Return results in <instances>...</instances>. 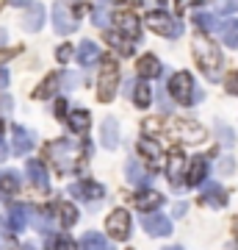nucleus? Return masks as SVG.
Returning <instances> with one entry per match:
<instances>
[{
  "label": "nucleus",
  "instance_id": "f257e3e1",
  "mask_svg": "<svg viewBox=\"0 0 238 250\" xmlns=\"http://www.w3.org/2000/svg\"><path fill=\"white\" fill-rule=\"evenodd\" d=\"M144 134H152V136H169L180 145H197L205 139V128L202 125L191 123V120H172V123H158V120H144L141 123Z\"/></svg>",
  "mask_w": 238,
  "mask_h": 250
},
{
  "label": "nucleus",
  "instance_id": "f03ea898",
  "mask_svg": "<svg viewBox=\"0 0 238 250\" xmlns=\"http://www.w3.org/2000/svg\"><path fill=\"white\" fill-rule=\"evenodd\" d=\"M194 62L202 70V75L208 81H219L221 78V67H224V56H221L219 45L213 42L208 31H197L194 34Z\"/></svg>",
  "mask_w": 238,
  "mask_h": 250
},
{
  "label": "nucleus",
  "instance_id": "7ed1b4c3",
  "mask_svg": "<svg viewBox=\"0 0 238 250\" xmlns=\"http://www.w3.org/2000/svg\"><path fill=\"white\" fill-rule=\"evenodd\" d=\"M44 156H47V161H53V167L61 175L86 167V150L80 145L70 142V139H55V142H50L47 150H44Z\"/></svg>",
  "mask_w": 238,
  "mask_h": 250
},
{
  "label": "nucleus",
  "instance_id": "20e7f679",
  "mask_svg": "<svg viewBox=\"0 0 238 250\" xmlns=\"http://www.w3.org/2000/svg\"><path fill=\"white\" fill-rule=\"evenodd\" d=\"M119 86V67L111 56H103V70L97 78V100L100 103H111Z\"/></svg>",
  "mask_w": 238,
  "mask_h": 250
},
{
  "label": "nucleus",
  "instance_id": "39448f33",
  "mask_svg": "<svg viewBox=\"0 0 238 250\" xmlns=\"http://www.w3.org/2000/svg\"><path fill=\"white\" fill-rule=\"evenodd\" d=\"M147 25L155 31V34L166 36V39H177V36L183 34V22L180 20H175L172 14H166V11H147Z\"/></svg>",
  "mask_w": 238,
  "mask_h": 250
},
{
  "label": "nucleus",
  "instance_id": "423d86ee",
  "mask_svg": "<svg viewBox=\"0 0 238 250\" xmlns=\"http://www.w3.org/2000/svg\"><path fill=\"white\" fill-rule=\"evenodd\" d=\"M169 92H172V98L177 103H183V106H191L194 103V78L188 75V72H175L172 78H169Z\"/></svg>",
  "mask_w": 238,
  "mask_h": 250
},
{
  "label": "nucleus",
  "instance_id": "0eeeda50",
  "mask_svg": "<svg viewBox=\"0 0 238 250\" xmlns=\"http://www.w3.org/2000/svg\"><path fill=\"white\" fill-rule=\"evenodd\" d=\"M53 25H55L58 34H75V28H78V17H75V11H72L70 0H55V6H53Z\"/></svg>",
  "mask_w": 238,
  "mask_h": 250
},
{
  "label": "nucleus",
  "instance_id": "6e6552de",
  "mask_svg": "<svg viewBox=\"0 0 238 250\" xmlns=\"http://www.w3.org/2000/svg\"><path fill=\"white\" fill-rule=\"evenodd\" d=\"M108 236H114L116 242H125L128 236H130V214L125 211V208H116V211H111L108 214Z\"/></svg>",
  "mask_w": 238,
  "mask_h": 250
},
{
  "label": "nucleus",
  "instance_id": "1a4fd4ad",
  "mask_svg": "<svg viewBox=\"0 0 238 250\" xmlns=\"http://www.w3.org/2000/svg\"><path fill=\"white\" fill-rule=\"evenodd\" d=\"M114 25H116V31H122L125 36H130L133 42L136 39H141V22H139V17L133 14L130 9H122V11H114Z\"/></svg>",
  "mask_w": 238,
  "mask_h": 250
},
{
  "label": "nucleus",
  "instance_id": "9d476101",
  "mask_svg": "<svg viewBox=\"0 0 238 250\" xmlns=\"http://www.w3.org/2000/svg\"><path fill=\"white\" fill-rule=\"evenodd\" d=\"M185 153L183 150H172L169 153V164H166V178L172 181V187L175 189H180L185 184V178H183V172H185Z\"/></svg>",
  "mask_w": 238,
  "mask_h": 250
},
{
  "label": "nucleus",
  "instance_id": "9b49d317",
  "mask_svg": "<svg viewBox=\"0 0 238 250\" xmlns=\"http://www.w3.org/2000/svg\"><path fill=\"white\" fill-rule=\"evenodd\" d=\"M125 175H128V181H130V184H136V187H141V189H147L155 172H152L150 167L139 164L136 159H128V164H125Z\"/></svg>",
  "mask_w": 238,
  "mask_h": 250
},
{
  "label": "nucleus",
  "instance_id": "f8f14e48",
  "mask_svg": "<svg viewBox=\"0 0 238 250\" xmlns=\"http://www.w3.org/2000/svg\"><path fill=\"white\" fill-rule=\"evenodd\" d=\"M141 225H144V231L150 233V236H169V233H172V223H169V217L158 214V211L144 214V217H141Z\"/></svg>",
  "mask_w": 238,
  "mask_h": 250
},
{
  "label": "nucleus",
  "instance_id": "ddd939ff",
  "mask_svg": "<svg viewBox=\"0 0 238 250\" xmlns=\"http://www.w3.org/2000/svg\"><path fill=\"white\" fill-rule=\"evenodd\" d=\"M72 197H78V200H86V203H92V200H103V195H106V189L100 187V184H94V181H78V184H72L70 187Z\"/></svg>",
  "mask_w": 238,
  "mask_h": 250
},
{
  "label": "nucleus",
  "instance_id": "4468645a",
  "mask_svg": "<svg viewBox=\"0 0 238 250\" xmlns=\"http://www.w3.org/2000/svg\"><path fill=\"white\" fill-rule=\"evenodd\" d=\"M25 172H28V181L34 184V189H39V192H47L50 189V175H47V167H44L42 161L31 159L25 164Z\"/></svg>",
  "mask_w": 238,
  "mask_h": 250
},
{
  "label": "nucleus",
  "instance_id": "2eb2a0df",
  "mask_svg": "<svg viewBox=\"0 0 238 250\" xmlns=\"http://www.w3.org/2000/svg\"><path fill=\"white\" fill-rule=\"evenodd\" d=\"M6 220H9L11 233H22L25 225H28V220H31V208H28V206H11Z\"/></svg>",
  "mask_w": 238,
  "mask_h": 250
},
{
  "label": "nucleus",
  "instance_id": "dca6fc26",
  "mask_svg": "<svg viewBox=\"0 0 238 250\" xmlns=\"http://www.w3.org/2000/svg\"><path fill=\"white\" fill-rule=\"evenodd\" d=\"M58 86H61V75H58V72H50V75L34 89V100H50L55 92H58Z\"/></svg>",
  "mask_w": 238,
  "mask_h": 250
},
{
  "label": "nucleus",
  "instance_id": "f3484780",
  "mask_svg": "<svg viewBox=\"0 0 238 250\" xmlns=\"http://www.w3.org/2000/svg\"><path fill=\"white\" fill-rule=\"evenodd\" d=\"M106 42L114 47V50H119L122 56H133V39L125 36L122 31H106Z\"/></svg>",
  "mask_w": 238,
  "mask_h": 250
},
{
  "label": "nucleus",
  "instance_id": "a211bd4d",
  "mask_svg": "<svg viewBox=\"0 0 238 250\" xmlns=\"http://www.w3.org/2000/svg\"><path fill=\"white\" fill-rule=\"evenodd\" d=\"M11 134H14V153H17V156H25V153L34 147V134L25 131L22 125H14Z\"/></svg>",
  "mask_w": 238,
  "mask_h": 250
},
{
  "label": "nucleus",
  "instance_id": "6ab92c4d",
  "mask_svg": "<svg viewBox=\"0 0 238 250\" xmlns=\"http://www.w3.org/2000/svg\"><path fill=\"white\" fill-rule=\"evenodd\" d=\"M185 170H188L185 184H188V187H200V184L205 181V175H208V161H205V159H194Z\"/></svg>",
  "mask_w": 238,
  "mask_h": 250
},
{
  "label": "nucleus",
  "instance_id": "aec40b11",
  "mask_svg": "<svg viewBox=\"0 0 238 250\" xmlns=\"http://www.w3.org/2000/svg\"><path fill=\"white\" fill-rule=\"evenodd\" d=\"M161 203H164V197H161L158 192H152V189L139 192V195L133 197V206H136L139 211H152V208H158Z\"/></svg>",
  "mask_w": 238,
  "mask_h": 250
},
{
  "label": "nucleus",
  "instance_id": "412c9836",
  "mask_svg": "<svg viewBox=\"0 0 238 250\" xmlns=\"http://www.w3.org/2000/svg\"><path fill=\"white\" fill-rule=\"evenodd\" d=\"M42 22H44V6H39V3L28 6V14L22 17V28L34 34V31H39V28H42Z\"/></svg>",
  "mask_w": 238,
  "mask_h": 250
},
{
  "label": "nucleus",
  "instance_id": "4be33fe9",
  "mask_svg": "<svg viewBox=\"0 0 238 250\" xmlns=\"http://www.w3.org/2000/svg\"><path fill=\"white\" fill-rule=\"evenodd\" d=\"M136 72H139V78H155L161 72V62L155 56H141L139 62H136Z\"/></svg>",
  "mask_w": 238,
  "mask_h": 250
},
{
  "label": "nucleus",
  "instance_id": "5701e85b",
  "mask_svg": "<svg viewBox=\"0 0 238 250\" xmlns=\"http://www.w3.org/2000/svg\"><path fill=\"white\" fill-rule=\"evenodd\" d=\"M78 62L83 64V67H92V64H97L100 62V50L97 45L92 42V39H83L78 47Z\"/></svg>",
  "mask_w": 238,
  "mask_h": 250
},
{
  "label": "nucleus",
  "instance_id": "b1692460",
  "mask_svg": "<svg viewBox=\"0 0 238 250\" xmlns=\"http://www.w3.org/2000/svg\"><path fill=\"white\" fill-rule=\"evenodd\" d=\"M139 153H141V156H144L147 161H150L147 167H150L152 172L158 170V161H161V145L150 142V139H141V142H139Z\"/></svg>",
  "mask_w": 238,
  "mask_h": 250
},
{
  "label": "nucleus",
  "instance_id": "393cba45",
  "mask_svg": "<svg viewBox=\"0 0 238 250\" xmlns=\"http://www.w3.org/2000/svg\"><path fill=\"white\" fill-rule=\"evenodd\" d=\"M103 145H106L108 150L119 147V123H116L114 117H108L106 123H103Z\"/></svg>",
  "mask_w": 238,
  "mask_h": 250
},
{
  "label": "nucleus",
  "instance_id": "a878e982",
  "mask_svg": "<svg viewBox=\"0 0 238 250\" xmlns=\"http://www.w3.org/2000/svg\"><path fill=\"white\" fill-rule=\"evenodd\" d=\"M130 100L136 103L139 108H147L152 103V92H150V83H147V78H141L136 86H133V95H130Z\"/></svg>",
  "mask_w": 238,
  "mask_h": 250
},
{
  "label": "nucleus",
  "instance_id": "bb28decb",
  "mask_svg": "<svg viewBox=\"0 0 238 250\" xmlns=\"http://www.w3.org/2000/svg\"><path fill=\"white\" fill-rule=\"evenodd\" d=\"M219 36L227 47H238V20H224V22H219Z\"/></svg>",
  "mask_w": 238,
  "mask_h": 250
},
{
  "label": "nucleus",
  "instance_id": "cd10ccee",
  "mask_svg": "<svg viewBox=\"0 0 238 250\" xmlns=\"http://www.w3.org/2000/svg\"><path fill=\"white\" fill-rule=\"evenodd\" d=\"M19 192V178L14 172H0V197H14Z\"/></svg>",
  "mask_w": 238,
  "mask_h": 250
},
{
  "label": "nucleus",
  "instance_id": "c85d7f7f",
  "mask_svg": "<svg viewBox=\"0 0 238 250\" xmlns=\"http://www.w3.org/2000/svg\"><path fill=\"white\" fill-rule=\"evenodd\" d=\"M89 120H92V117H89V111H83V108H78V111H72V114L67 117V123H70V128L75 134H86L89 125H92Z\"/></svg>",
  "mask_w": 238,
  "mask_h": 250
},
{
  "label": "nucleus",
  "instance_id": "c756f323",
  "mask_svg": "<svg viewBox=\"0 0 238 250\" xmlns=\"http://www.w3.org/2000/svg\"><path fill=\"white\" fill-rule=\"evenodd\" d=\"M55 211H58V223H61L64 228H72V225L78 223V208L72 203H58Z\"/></svg>",
  "mask_w": 238,
  "mask_h": 250
},
{
  "label": "nucleus",
  "instance_id": "7c9ffc66",
  "mask_svg": "<svg viewBox=\"0 0 238 250\" xmlns=\"http://www.w3.org/2000/svg\"><path fill=\"white\" fill-rule=\"evenodd\" d=\"M50 217H53L50 208H31V220L42 233H50Z\"/></svg>",
  "mask_w": 238,
  "mask_h": 250
},
{
  "label": "nucleus",
  "instance_id": "2f4dec72",
  "mask_svg": "<svg viewBox=\"0 0 238 250\" xmlns=\"http://www.w3.org/2000/svg\"><path fill=\"white\" fill-rule=\"evenodd\" d=\"M205 203H213V206H224L227 203V192H221L219 184H205Z\"/></svg>",
  "mask_w": 238,
  "mask_h": 250
},
{
  "label": "nucleus",
  "instance_id": "473e14b6",
  "mask_svg": "<svg viewBox=\"0 0 238 250\" xmlns=\"http://www.w3.org/2000/svg\"><path fill=\"white\" fill-rule=\"evenodd\" d=\"M80 248H86V250H106L108 248V239L103 236V233H83Z\"/></svg>",
  "mask_w": 238,
  "mask_h": 250
},
{
  "label": "nucleus",
  "instance_id": "72a5a7b5",
  "mask_svg": "<svg viewBox=\"0 0 238 250\" xmlns=\"http://www.w3.org/2000/svg\"><path fill=\"white\" fill-rule=\"evenodd\" d=\"M106 6H108V3H106V0H103V3H100L97 9H94V14H92V20H94V25H97V28H106V25H108V14H106Z\"/></svg>",
  "mask_w": 238,
  "mask_h": 250
},
{
  "label": "nucleus",
  "instance_id": "f704fd0d",
  "mask_svg": "<svg viewBox=\"0 0 238 250\" xmlns=\"http://www.w3.org/2000/svg\"><path fill=\"white\" fill-rule=\"evenodd\" d=\"M205 3H213V0H175V14H183L185 9H191V6H205Z\"/></svg>",
  "mask_w": 238,
  "mask_h": 250
},
{
  "label": "nucleus",
  "instance_id": "c9c22d12",
  "mask_svg": "<svg viewBox=\"0 0 238 250\" xmlns=\"http://www.w3.org/2000/svg\"><path fill=\"white\" fill-rule=\"evenodd\" d=\"M216 131H219V136H221V145H224V147H233V145H236V136H233V131H230L227 125H216Z\"/></svg>",
  "mask_w": 238,
  "mask_h": 250
},
{
  "label": "nucleus",
  "instance_id": "e433bc0d",
  "mask_svg": "<svg viewBox=\"0 0 238 250\" xmlns=\"http://www.w3.org/2000/svg\"><path fill=\"white\" fill-rule=\"evenodd\" d=\"M80 75H75V72H64V75H61V86H64V89H75V86H78V83H80Z\"/></svg>",
  "mask_w": 238,
  "mask_h": 250
},
{
  "label": "nucleus",
  "instance_id": "4c0bfd02",
  "mask_svg": "<svg viewBox=\"0 0 238 250\" xmlns=\"http://www.w3.org/2000/svg\"><path fill=\"white\" fill-rule=\"evenodd\" d=\"M55 59H58L61 64H67V62L72 59V47H70V45H61L58 50H55Z\"/></svg>",
  "mask_w": 238,
  "mask_h": 250
},
{
  "label": "nucleus",
  "instance_id": "58836bf2",
  "mask_svg": "<svg viewBox=\"0 0 238 250\" xmlns=\"http://www.w3.org/2000/svg\"><path fill=\"white\" fill-rule=\"evenodd\" d=\"M11 108H14L11 98H9V95H3V98H0V114H11Z\"/></svg>",
  "mask_w": 238,
  "mask_h": 250
},
{
  "label": "nucleus",
  "instance_id": "ea45409f",
  "mask_svg": "<svg viewBox=\"0 0 238 250\" xmlns=\"http://www.w3.org/2000/svg\"><path fill=\"white\" fill-rule=\"evenodd\" d=\"M47 245H50V248H75V245H72V242L67 239V236H58V239H50Z\"/></svg>",
  "mask_w": 238,
  "mask_h": 250
},
{
  "label": "nucleus",
  "instance_id": "a19ab883",
  "mask_svg": "<svg viewBox=\"0 0 238 250\" xmlns=\"http://www.w3.org/2000/svg\"><path fill=\"white\" fill-rule=\"evenodd\" d=\"M227 92L230 95H238V72H233L227 78Z\"/></svg>",
  "mask_w": 238,
  "mask_h": 250
},
{
  "label": "nucleus",
  "instance_id": "79ce46f5",
  "mask_svg": "<svg viewBox=\"0 0 238 250\" xmlns=\"http://www.w3.org/2000/svg\"><path fill=\"white\" fill-rule=\"evenodd\" d=\"M158 108L161 111H169V108H172L169 106V100H166V95H164V89H158Z\"/></svg>",
  "mask_w": 238,
  "mask_h": 250
},
{
  "label": "nucleus",
  "instance_id": "37998d69",
  "mask_svg": "<svg viewBox=\"0 0 238 250\" xmlns=\"http://www.w3.org/2000/svg\"><path fill=\"white\" fill-rule=\"evenodd\" d=\"M64 114H67V100H58V103H55V117L64 120Z\"/></svg>",
  "mask_w": 238,
  "mask_h": 250
},
{
  "label": "nucleus",
  "instance_id": "c03bdc74",
  "mask_svg": "<svg viewBox=\"0 0 238 250\" xmlns=\"http://www.w3.org/2000/svg\"><path fill=\"white\" fill-rule=\"evenodd\" d=\"M221 172H224V175H230V172H233V159H224V161H221Z\"/></svg>",
  "mask_w": 238,
  "mask_h": 250
},
{
  "label": "nucleus",
  "instance_id": "a18cd8bd",
  "mask_svg": "<svg viewBox=\"0 0 238 250\" xmlns=\"http://www.w3.org/2000/svg\"><path fill=\"white\" fill-rule=\"evenodd\" d=\"M3 86H9V72L0 67V89H3Z\"/></svg>",
  "mask_w": 238,
  "mask_h": 250
},
{
  "label": "nucleus",
  "instance_id": "49530a36",
  "mask_svg": "<svg viewBox=\"0 0 238 250\" xmlns=\"http://www.w3.org/2000/svg\"><path fill=\"white\" fill-rule=\"evenodd\" d=\"M6 156H9V147H6L3 136H0V161H6Z\"/></svg>",
  "mask_w": 238,
  "mask_h": 250
},
{
  "label": "nucleus",
  "instance_id": "de8ad7c7",
  "mask_svg": "<svg viewBox=\"0 0 238 250\" xmlns=\"http://www.w3.org/2000/svg\"><path fill=\"white\" fill-rule=\"evenodd\" d=\"M224 11H238V0H227V6H224Z\"/></svg>",
  "mask_w": 238,
  "mask_h": 250
},
{
  "label": "nucleus",
  "instance_id": "09e8293b",
  "mask_svg": "<svg viewBox=\"0 0 238 250\" xmlns=\"http://www.w3.org/2000/svg\"><path fill=\"white\" fill-rule=\"evenodd\" d=\"M11 53H17V50H0V62L3 59H11Z\"/></svg>",
  "mask_w": 238,
  "mask_h": 250
},
{
  "label": "nucleus",
  "instance_id": "8fccbe9b",
  "mask_svg": "<svg viewBox=\"0 0 238 250\" xmlns=\"http://www.w3.org/2000/svg\"><path fill=\"white\" fill-rule=\"evenodd\" d=\"M175 214H177V217H183V214H185V203L177 206V208H175Z\"/></svg>",
  "mask_w": 238,
  "mask_h": 250
},
{
  "label": "nucleus",
  "instance_id": "3c124183",
  "mask_svg": "<svg viewBox=\"0 0 238 250\" xmlns=\"http://www.w3.org/2000/svg\"><path fill=\"white\" fill-rule=\"evenodd\" d=\"M9 3H14V6H31V0H9Z\"/></svg>",
  "mask_w": 238,
  "mask_h": 250
},
{
  "label": "nucleus",
  "instance_id": "603ef678",
  "mask_svg": "<svg viewBox=\"0 0 238 250\" xmlns=\"http://www.w3.org/2000/svg\"><path fill=\"white\" fill-rule=\"evenodd\" d=\"M114 3H125V6H136L139 0H114Z\"/></svg>",
  "mask_w": 238,
  "mask_h": 250
},
{
  "label": "nucleus",
  "instance_id": "864d4df0",
  "mask_svg": "<svg viewBox=\"0 0 238 250\" xmlns=\"http://www.w3.org/2000/svg\"><path fill=\"white\" fill-rule=\"evenodd\" d=\"M0 136H3V120H0Z\"/></svg>",
  "mask_w": 238,
  "mask_h": 250
}]
</instances>
